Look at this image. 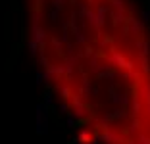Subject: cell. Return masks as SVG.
Instances as JSON below:
<instances>
[{
    "instance_id": "1",
    "label": "cell",
    "mask_w": 150,
    "mask_h": 144,
    "mask_svg": "<svg viewBox=\"0 0 150 144\" xmlns=\"http://www.w3.org/2000/svg\"><path fill=\"white\" fill-rule=\"evenodd\" d=\"M50 90L100 144H150V31L133 0H25Z\"/></svg>"
}]
</instances>
